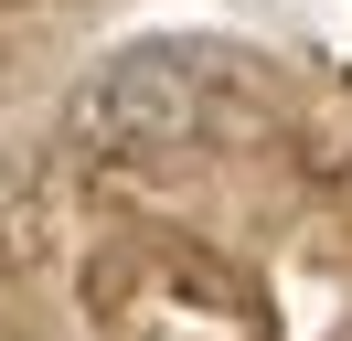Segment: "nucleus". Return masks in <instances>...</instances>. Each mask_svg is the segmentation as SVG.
Returning a JSON list of instances; mask_svg holds the SVG:
<instances>
[{
    "mask_svg": "<svg viewBox=\"0 0 352 341\" xmlns=\"http://www.w3.org/2000/svg\"><path fill=\"white\" fill-rule=\"evenodd\" d=\"M192 118H203V64L171 54V43L107 54L86 85H75V107H65L75 149H160V139H182Z\"/></svg>",
    "mask_w": 352,
    "mask_h": 341,
    "instance_id": "nucleus-1",
    "label": "nucleus"
}]
</instances>
